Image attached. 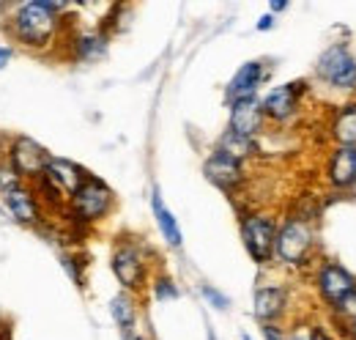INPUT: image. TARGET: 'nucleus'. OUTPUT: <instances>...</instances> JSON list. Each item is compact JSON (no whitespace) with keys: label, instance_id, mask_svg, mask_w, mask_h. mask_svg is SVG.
Here are the masks:
<instances>
[{"label":"nucleus","instance_id":"obj_1","mask_svg":"<svg viewBox=\"0 0 356 340\" xmlns=\"http://www.w3.org/2000/svg\"><path fill=\"white\" fill-rule=\"evenodd\" d=\"M72 3L60 0H22L8 6L6 31L11 42H17L25 49L44 52L58 42L63 28V11H69Z\"/></svg>","mask_w":356,"mask_h":340},{"label":"nucleus","instance_id":"obj_2","mask_svg":"<svg viewBox=\"0 0 356 340\" xmlns=\"http://www.w3.org/2000/svg\"><path fill=\"white\" fill-rule=\"evenodd\" d=\"M315 253H318V222L302 219L296 214H285L277 231L274 263L285 269H310L315 266Z\"/></svg>","mask_w":356,"mask_h":340},{"label":"nucleus","instance_id":"obj_3","mask_svg":"<svg viewBox=\"0 0 356 340\" xmlns=\"http://www.w3.org/2000/svg\"><path fill=\"white\" fill-rule=\"evenodd\" d=\"M151 247L145 245V239L140 236H129L124 233L110 255V269L121 286V291H129V294H143L154 277V269H151Z\"/></svg>","mask_w":356,"mask_h":340},{"label":"nucleus","instance_id":"obj_4","mask_svg":"<svg viewBox=\"0 0 356 340\" xmlns=\"http://www.w3.org/2000/svg\"><path fill=\"white\" fill-rule=\"evenodd\" d=\"M115 203H118V201H115L113 187H110L104 178L88 173L86 181L72 192V198H69V203H66V214H69V219H72L74 225L90 228V225L104 222L110 214L115 212Z\"/></svg>","mask_w":356,"mask_h":340},{"label":"nucleus","instance_id":"obj_5","mask_svg":"<svg viewBox=\"0 0 356 340\" xmlns=\"http://www.w3.org/2000/svg\"><path fill=\"white\" fill-rule=\"evenodd\" d=\"M312 75H315V80L323 85V88H329V91L346 96V102H348V96H356V52H354V47L346 42V39L332 42L329 47H323V52H321L318 61H315Z\"/></svg>","mask_w":356,"mask_h":340},{"label":"nucleus","instance_id":"obj_6","mask_svg":"<svg viewBox=\"0 0 356 340\" xmlns=\"http://www.w3.org/2000/svg\"><path fill=\"white\" fill-rule=\"evenodd\" d=\"M280 217L271 209H250L238 217V236L241 245L255 266L274 263V245H277Z\"/></svg>","mask_w":356,"mask_h":340},{"label":"nucleus","instance_id":"obj_7","mask_svg":"<svg viewBox=\"0 0 356 340\" xmlns=\"http://www.w3.org/2000/svg\"><path fill=\"white\" fill-rule=\"evenodd\" d=\"M312 288L323 307L332 313L343 299L356 291V275L334 258H321L312 266Z\"/></svg>","mask_w":356,"mask_h":340},{"label":"nucleus","instance_id":"obj_8","mask_svg":"<svg viewBox=\"0 0 356 340\" xmlns=\"http://www.w3.org/2000/svg\"><path fill=\"white\" fill-rule=\"evenodd\" d=\"M307 91H310L307 80H288V83L268 88L266 93L261 96L264 118L271 121V124H291L302 113Z\"/></svg>","mask_w":356,"mask_h":340},{"label":"nucleus","instance_id":"obj_9","mask_svg":"<svg viewBox=\"0 0 356 340\" xmlns=\"http://www.w3.org/2000/svg\"><path fill=\"white\" fill-rule=\"evenodd\" d=\"M49 160H52V154L47 151L39 140H33V137H28V134H19V137H14V140L8 143V157H6V162L17 170V176H19L22 181H31V184L39 181V178L44 176Z\"/></svg>","mask_w":356,"mask_h":340},{"label":"nucleus","instance_id":"obj_10","mask_svg":"<svg viewBox=\"0 0 356 340\" xmlns=\"http://www.w3.org/2000/svg\"><path fill=\"white\" fill-rule=\"evenodd\" d=\"M203 176L209 184H214L225 195H238L247 187V165L227 157L220 148H211V154L203 162Z\"/></svg>","mask_w":356,"mask_h":340},{"label":"nucleus","instance_id":"obj_11","mask_svg":"<svg viewBox=\"0 0 356 340\" xmlns=\"http://www.w3.org/2000/svg\"><path fill=\"white\" fill-rule=\"evenodd\" d=\"M293 304L291 286L285 283H261L252 294V316L261 324H285Z\"/></svg>","mask_w":356,"mask_h":340},{"label":"nucleus","instance_id":"obj_12","mask_svg":"<svg viewBox=\"0 0 356 340\" xmlns=\"http://www.w3.org/2000/svg\"><path fill=\"white\" fill-rule=\"evenodd\" d=\"M268 75H271V69L261 58L241 63L225 85V105L230 107V105H238V102H247V99H258V91L268 80Z\"/></svg>","mask_w":356,"mask_h":340},{"label":"nucleus","instance_id":"obj_13","mask_svg":"<svg viewBox=\"0 0 356 340\" xmlns=\"http://www.w3.org/2000/svg\"><path fill=\"white\" fill-rule=\"evenodd\" d=\"M326 187L337 195H354L356 192V148L351 146H334L323 165Z\"/></svg>","mask_w":356,"mask_h":340},{"label":"nucleus","instance_id":"obj_14","mask_svg":"<svg viewBox=\"0 0 356 340\" xmlns=\"http://www.w3.org/2000/svg\"><path fill=\"white\" fill-rule=\"evenodd\" d=\"M3 203H6V209L8 214L19 222V225H28V228H42L47 222V209L42 206V201H39V195L33 192V187H19L17 192H11V195H6L3 198Z\"/></svg>","mask_w":356,"mask_h":340},{"label":"nucleus","instance_id":"obj_15","mask_svg":"<svg viewBox=\"0 0 356 340\" xmlns=\"http://www.w3.org/2000/svg\"><path fill=\"white\" fill-rule=\"evenodd\" d=\"M230 116H227V132L233 134H241V137H250V140H258V134L264 132V110H261V99H247V102H238V105H230L227 107Z\"/></svg>","mask_w":356,"mask_h":340},{"label":"nucleus","instance_id":"obj_16","mask_svg":"<svg viewBox=\"0 0 356 340\" xmlns=\"http://www.w3.org/2000/svg\"><path fill=\"white\" fill-rule=\"evenodd\" d=\"M86 176H88V170L83 168V165H77V162H72V160H63V157H52L42 178H44L55 192H60V195L69 201L72 192L86 181Z\"/></svg>","mask_w":356,"mask_h":340},{"label":"nucleus","instance_id":"obj_17","mask_svg":"<svg viewBox=\"0 0 356 340\" xmlns=\"http://www.w3.org/2000/svg\"><path fill=\"white\" fill-rule=\"evenodd\" d=\"M151 214H154V222L159 228V236L162 242L170 247V250H181L184 247V233H181V225H178L176 214L168 209L165 198L159 190L151 192Z\"/></svg>","mask_w":356,"mask_h":340},{"label":"nucleus","instance_id":"obj_18","mask_svg":"<svg viewBox=\"0 0 356 340\" xmlns=\"http://www.w3.org/2000/svg\"><path fill=\"white\" fill-rule=\"evenodd\" d=\"M329 137L334 146H351L356 148V99L343 102L332 121H329Z\"/></svg>","mask_w":356,"mask_h":340},{"label":"nucleus","instance_id":"obj_19","mask_svg":"<svg viewBox=\"0 0 356 340\" xmlns=\"http://www.w3.org/2000/svg\"><path fill=\"white\" fill-rule=\"evenodd\" d=\"M110 318L115 321V327L124 332V338H129L137 332V321H140V304L137 297L129 291H118L110 299Z\"/></svg>","mask_w":356,"mask_h":340},{"label":"nucleus","instance_id":"obj_20","mask_svg":"<svg viewBox=\"0 0 356 340\" xmlns=\"http://www.w3.org/2000/svg\"><path fill=\"white\" fill-rule=\"evenodd\" d=\"M72 58L80 63H99L107 58V33L102 31H80L72 36Z\"/></svg>","mask_w":356,"mask_h":340},{"label":"nucleus","instance_id":"obj_21","mask_svg":"<svg viewBox=\"0 0 356 340\" xmlns=\"http://www.w3.org/2000/svg\"><path fill=\"white\" fill-rule=\"evenodd\" d=\"M214 148H220L227 157H233V160L247 165V160H252L258 154V140H250V137H241V134H233V132L225 129Z\"/></svg>","mask_w":356,"mask_h":340},{"label":"nucleus","instance_id":"obj_22","mask_svg":"<svg viewBox=\"0 0 356 340\" xmlns=\"http://www.w3.org/2000/svg\"><path fill=\"white\" fill-rule=\"evenodd\" d=\"M148 288H151V297L156 299V302H176V299L181 297L178 283L170 275H165V272H154Z\"/></svg>","mask_w":356,"mask_h":340},{"label":"nucleus","instance_id":"obj_23","mask_svg":"<svg viewBox=\"0 0 356 340\" xmlns=\"http://www.w3.org/2000/svg\"><path fill=\"white\" fill-rule=\"evenodd\" d=\"M197 291H200V297H203V302H206L209 307H214V310H220V313L230 310V297H227L225 291H220L217 286H211V283H200Z\"/></svg>","mask_w":356,"mask_h":340},{"label":"nucleus","instance_id":"obj_24","mask_svg":"<svg viewBox=\"0 0 356 340\" xmlns=\"http://www.w3.org/2000/svg\"><path fill=\"white\" fill-rule=\"evenodd\" d=\"M19 187H25V181L17 176V170L11 168L6 160H0V195L6 198L11 192H17Z\"/></svg>","mask_w":356,"mask_h":340},{"label":"nucleus","instance_id":"obj_25","mask_svg":"<svg viewBox=\"0 0 356 340\" xmlns=\"http://www.w3.org/2000/svg\"><path fill=\"white\" fill-rule=\"evenodd\" d=\"M60 263H63V269H66V275L77 283V286H86V275H83V261L77 258V255H72V253H63L60 255Z\"/></svg>","mask_w":356,"mask_h":340},{"label":"nucleus","instance_id":"obj_26","mask_svg":"<svg viewBox=\"0 0 356 340\" xmlns=\"http://www.w3.org/2000/svg\"><path fill=\"white\" fill-rule=\"evenodd\" d=\"M329 316H332V321H334V324H340V321H348V318H354V316H356V291L351 294V297L343 299V302H340V304H337V307H334V310H332Z\"/></svg>","mask_w":356,"mask_h":340},{"label":"nucleus","instance_id":"obj_27","mask_svg":"<svg viewBox=\"0 0 356 340\" xmlns=\"http://www.w3.org/2000/svg\"><path fill=\"white\" fill-rule=\"evenodd\" d=\"M261 335H264V340H288L291 338V327H285V324H261Z\"/></svg>","mask_w":356,"mask_h":340},{"label":"nucleus","instance_id":"obj_28","mask_svg":"<svg viewBox=\"0 0 356 340\" xmlns=\"http://www.w3.org/2000/svg\"><path fill=\"white\" fill-rule=\"evenodd\" d=\"M307 340H337V335L326 324H310L307 327Z\"/></svg>","mask_w":356,"mask_h":340},{"label":"nucleus","instance_id":"obj_29","mask_svg":"<svg viewBox=\"0 0 356 340\" xmlns=\"http://www.w3.org/2000/svg\"><path fill=\"white\" fill-rule=\"evenodd\" d=\"M337 327H340V335L346 340H356V316L348 318V321H340Z\"/></svg>","mask_w":356,"mask_h":340},{"label":"nucleus","instance_id":"obj_30","mask_svg":"<svg viewBox=\"0 0 356 340\" xmlns=\"http://www.w3.org/2000/svg\"><path fill=\"white\" fill-rule=\"evenodd\" d=\"M277 25V17L274 14H264L258 22H255V31H261V33H266V31H271Z\"/></svg>","mask_w":356,"mask_h":340},{"label":"nucleus","instance_id":"obj_31","mask_svg":"<svg viewBox=\"0 0 356 340\" xmlns=\"http://www.w3.org/2000/svg\"><path fill=\"white\" fill-rule=\"evenodd\" d=\"M11 55H14V49H11L8 44H0V69H6V66H8Z\"/></svg>","mask_w":356,"mask_h":340},{"label":"nucleus","instance_id":"obj_32","mask_svg":"<svg viewBox=\"0 0 356 340\" xmlns=\"http://www.w3.org/2000/svg\"><path fill=\"white\" fill-rule=\"evenodd\" d=\"M282 11H288V3H285V0H271V3H268V14L277 17V14H282Z\"/></svg>","mask_w":356,"mask_h":340},{"label":"nucleus","instance_id":"obj_33","mask_svg":"<svg viewBox=\"0 0 356 340\" xmlns=\"http://www.w3.org/2000/svg\"><path fill=\"white\" fill-rule=\"evenodd\" d=\"M288 340H307V327H291V338Z\"/></svg>","mask_w":356,"mask_h":340},{"label":"nucleus","instance_id":"obj_34","mask_svg":"<svg viewBox=\"0 0 356 340\" xmlns=\"http://www.w3.org/2000/svg\"><path fill=\"white\" fill-rule=\"evenodd\" d=\"M124 340H151L148 335H143V332H134V335H129V338H124Z\"/></svg>","mask_w":356,"mask_h":340},{"label":"nucleus","instance_id":"obj_35","mask_svg":"<svg viewBox=\"0 0 356 340\" xmlns=\"http://www.w3.org/2000/svg\"><path fill=\"white\" fill-rule=\"evenodd\" d=\"M241 340H252V335L250 332H241Z\"/></svg>","mask_w":356,"mask_h":340}]
</instances>
